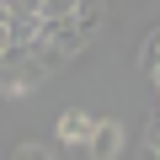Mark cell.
Returning a JSON list of instances; mask_svg holds the SVG:
<instances>
[{"label":"cell","instance_id":"obj_2","mask_svg":"<svg viewBox=\"0 0 160 160\" xmlns=\"http://www.w3.org/2000/svg\"><path fill=\"white\" fill-rule=\"evenodd\" d=\"M86 149H91V160H112V155L123 149V128H118V123H96V133H91Z\"/></svg>","mask_w":160,"mask_h":160},{"label":"cell","instance_id":"obj_1","mask_svg":"<svg viewBox=\"0 0 160 160\" xmlns=\"http://www.w3.org/2000/svg\"><path fill=\"white\" fill-rule=\"evenodd\" d=\"M53 133H59V144H91V133H96V118H91V112H80V107H69V112H59Z\"/></svg>","mask_w":160,"mask_h":160},{"label":"cell","instance_id":"obj_3","mask_svg":"<svg viewBox=\"0 0 160 160\" xmlns=\"http://www.w3.org/2000/svg\"><path fill=\"white\" fill-rule=\"evenodd\" d=\"M16 160H48V149H43V144H22V149H16Z\"/></svg>","mask_w":160,"mask_h":160}]
</instances>
